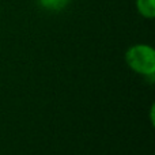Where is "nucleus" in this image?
<instances>
[{
    "label": "nucleus",
    "instance_id": "obj_1",
    "mask_svg": "<svg viewBox=\"0 0 155 155\" xmlns=\"http://www.w3.org/2000/svg\"><path fill=\"white\" fill-rule=\"evenodd\" d=\"M127 64L135 72L146 76H153L155 74V51L150 45L131 46L125 53Z\"/></svg>",
    "mask_w": 155,
    "mask_h": 155
},
{
    "label": "nucleus",
    "instance_id": "obj_2",
    "mask_svg": "<svg viewBox=\"0 0 155 155\" xmlns=\"http://www.w3.org/2000/svg\"><path fill=\"white\" fill-rule=\"evenodd\" d=\"M136 8L140 15L147 19L155 16V0H136Z\"/></svg>",
    "mask_w": 155,
    "mask_h": 155
},
{
    "label": "nucleus",
    "instance_id": "obj_3",
    "mask_svg": "<svg viewBox=\"0 0 155 155\" xmlns=\"http://www.w3.org/2000/svg\"><path fill=\"white\" fill-rule=\"evenodd\" d=\"M71 0H38L40 5L48 11H61Z\"/></svg>",
    "mask_w": 155,
    "mask_h": 155
}]
</instances>
